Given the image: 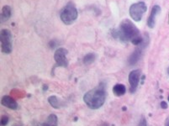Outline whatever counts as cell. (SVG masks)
I'll return each instance as SVG.
<instances>
[{"label": "cell", "instance_id": "9a60e30c", "mask_svg": "<svg viewBox=\"0 0 169 126\" xmlns=\"http://www.w3.org/2000/svg\"><path fill=\"white\" fill-rule=\"evenodd\" d=\"M95 60H96V55L94 53H88L84 56L83 61L85 65H90L93 63Z\"/></svg>", "mask_w": 169, "mask_h": 126}, {"label": "cell", "instance_id": "8992f818", "mask_svg": "<svg viewBox=\"0 0 169 126\" xmlns=\"http://www.w3.org/2000/svg\"><path fill=\"white\" fill-rule=\"evenodd\" d=\"M68 53L66 48H58L56 49L54 54V60L56 65L62 67H68V60L67 58V55Z\"/></svg>", "mask_w": 169, "mask_h": 126}, {"label": "cell", "instance_id": "cb8c5ba5", "mask_svg": "<svg viewBox=\"0 0 169 126\" xmlns=\"http://www.w3.org/2000/svg\"><path fill=\"white\" fill-rule=\"evenodd\" d=\"M47 88H48V87H47V86H46V85L44 86V89H45V91H46V90H47Z\"/></svg>", "mask_w": 169, "mask_h": 126}, {"label": "cell", "instance_id": "7402d4cb", "mask_svg": "<svg viewBox=\"0 0 169 126\" xmlns=\"http://www.w3.org/2000/svg\"><path fill=\"white\" fill-rule=\"evenodd\" d=\"M12 126H23L21 124H20V123H16V124H14Z\"/></svg>", "mask_w": 169, "mask_h": 126}, {"label": "cell", "instance_id": "2e32d148", "mask_svg": "<svg viewBox=\"0 0 169 126\" xmlns=\"http://www.w3.org/2000/svg\"><path fill=\"white\" fill-rule=\"evenodd\" d=\"M9 121V119L7 115H3L1 117V126H6L8 124V123Z\"/></svg>", "mask_w": 169, "mask_h": 126}, {"label": "cell", "instance_id": "8fae6325", "mask_svg": "<svg viewBox=\"0 0 169 126\" xmlns=\"http://www.w3.org/2000/svg\"><path fill=\"white\" fill-rule=\"evenodd\" d=\"M11 15H12V9L10 6L4 5L1 12V23L9 20L11 18Z\"/></svg>", "mask_w": 169, "mask_h": 126}, {"label": "cell", "instance_id": "ffe728a7", "mask_svg": "<svg viewBox=\"0 0 169 126\" xmlns=\"http://www.w3.org/2000/svg\"><path fill=\"white\" fill-rule=\"evenodd\" d=\"M32 126H43V124L39 121H36V120H34L32 122Z\"/></svg>", "mask_w": 169, "mask_h": 126}, {"label": "cell", "instance_id": "7c38bea8", "mask_svg": "<svg viewBox=\"0 0 169 126\" xmlns=\"http://www.w3.org/2000/svg\"><path fill=\"white\" fill-rule=\"evenodd\" d=\"M126 92V88L125 86L121 84V83H117L113 87V93L116 97H121Z\"/></svg>", "mask_w": 169, "mask_h": 126}, {"label": "cell", "instance_id": "6da1fadb", "mask_svg": "<svg viewBox=\"0 0 169 126\" xmlns=\"http://www.w3.org/2000/svg\"><path fill=\"white\" fill-rule=\"evenodd\" d=\"M119 31V40L123 43H127L131 41L134 45L138 46L143 41V35L141 34L138 28L135 25L134 23H132L127 19L121 21Z\"/></svg>", "mask_w": 169, "mask_h": 126}, {"label": "cell", "instance_id": "d6986e66", "mask_svg": "<svg viewBox=\"0 0 169 126\" xmlns=\"http://www.w3.org/2000/svg\"><path fill=\"white\" fill-rule=\"evenodd\" d=\"M161 108H162V109H167V108H168V105H167V103L166 102H164V101H162V102H161Z\"/></svg>", "mask_w": 169, "mask_h": 126}, {"label": "cell", "instance_id": "7a4b0ae2", "mask_svg": "<svg viewBox=\"0 0 169 126\" xmlns=\"http://www.w3.org/2000/svg\"><path fill=\"white\" fill-rule=\"evenodd\" d=\"M106 100L105 85L101 83L99 87L91 89L83 96V101L91 109H99L104 105Z\"/></svg>", "mask_w": 169, "mask_h": 126}, {"label": "cell", "instance_id": "30bf717a", "mask_svg": "<svg viewBox=\"0 0 169 126\" xmlns=\"http://www.w3.org/2000/svg\"><path fill=\"white\" fill-rule=\"evenodd\" d=\"M1 104L8 109L16 110L18 109V103L12 97L8 95H4L1 99Z\"/></svg>", "mask_w": 169, "mask_h": 126}, {"label": "cell", "instance_id": "4316f807", "mask_svg": "<svg viewBox=\"0 0 169 126\" xmlns=\"http://www.w3.org/2000/svg\"><path fill=\"white\" fill-rule=\"evenodd\" d=\"M167 99H168V101H169V95H168V98H167Z\"/></svg>", "mask_w": 169, "mask_h": 126}, {"label": "cell", "instance_id": "d4e9b609", "mask_svg": "<svg viewBox=\"0 0 169 126\" xmlns=\"http://www.w3.org/2000/svg\"><path fill=\"white\" fill-rule=\"evenodd\" d=\"M122 110H123V111H125V110H126V107H123V108H122Z\"/></svg>", "mask_w": 169, "mask_h": 126}, {"label": "cell", "instance_id": "603a6c76", "mask_svg": "<svg viewBox=\"0 0 169 126\" xmlns=\"http://www.w3.org/2000/svg\"><path fill=\"white\" fill-rule=\"evenodd\" d=\"M101 126H109V124L108 123H104V124H102Z\"/></svg>", "mask_w": 169, "mask_h": 126}, {"label": "cell", "instance_id": "277c9868", "mask_svg": "<svg viewBox=\"0 0 169 126\" xmlns=\"http://www.w3.org/2000/svg\"><path fill=\"white\" fill-rule=\"evenodd\" d=\"M0 41H1V51L4 54H10L13 50L12 34L10 31L7 29H4L1 31Z\"/></svg>", "mask_w": 169, "mask_h": 126}, {"label": "cell", "instance_id": "5b68a950", "mask_svg": "<svg viewBox=\"0 0 169 126\" xmlns=\"http://www.w3.org/2000/svg\"><path fill=\"white\" fill-rule=\"evenodd\" d=\"M147 10V6L144 2H138L133 4L130 7V16L135 22H140L142 20L143 14Z\"/></svg>", "mask_w": 169, "mask_h": 126}, {"label": "cell", "instance_id": "e0dca14e", "mask_svg": "<svg viewBox=\"0 0 169 126\" xmlns=\"http://www.w3.org/2000/svg\"><path fill=\"white\" fill-rule=\"evenodd\" d=\"M59 45L58 41H56V40H52V41L49 42V46L51 49H56V48L57 47V45Z\"/></svg>", "mask_w": 169, "mask_h": 126}, {"label": "cell", "instance_id": "44dd1931", "mask_svg": "<svg viewBox=\"0 0 169 126\" xmlns=\"http://www.w3.org/2000/svg\"><path fill=\"white\" fill-rule=\"evenodd\" d=\"M165 126H169V118H167V119H166Z\"/></svg>", "mask_w": 169, "mask_h": 126}, {"label": "cell", "instance_id": "5bb4252c", "mask_svg": "<svg viewBox=\"0 0 169 126\" xmlns=\"http://www.w3.org/2000/svg\"><path fill=\"white\" fill-rule=\"evenodd\" d=\"M48 103L53 109H58L61 108V102H60V100L56 96H50L48 98Z\"/></svg>", "mask_w": 169, "mask_h": 126}, {"label": "cell", "instance_id": "3957f363", "mask_svg": "<svg viewBox=\"0 0 169 126\" xmlns=\"http://www.w3.org/2000/svg\"><path fill=\"white\" fill-rule=\"evenodd\" d=\"M78 17V12L73 3L70 2L63 8L60 13V19L67 25L73 24Z\"/></svg>", "mask_w": 169, "mask_h": 126}, {"label": "cell", "instance_id": "ac0fdd59", "mask_svg": "<svg viewBox=\"0 0 169 126\" xmlns=\"http://www.w3.org/2000/svg\"><path fill=\"white\" fill-rule=\"evenodd\" d=\"M137 126H147V121H146V119L144 116H142V118H141Z\"/></svg>", "mask_w": 169, "mask_h": 126}, {"label": "cell", "instance_id": "4fadbf2b", "mask_svg": "<svg viewBox=\"0 0 169 126\" xmlns=\"http://www.w3.org/2000/svg\"><path fill=\"white\" fill-rule=\"evenodd\" d=\"M42 124H43V126H57L58 118L56 114L52 113L47 117V119H45V122H43Z\"/></svg>", "mask_w": 169, "mask_h": 126}, {"label": "cell", "instance_id": "ba28073f", "mask_svg": "<svg viewBox=\"0 0 169 126\" xmlns=\"http://www.w3.org/2000/svg\"><path fill=\"white\" fill-rule=\"evenodd\" d=\"M144 49H145V48L142 47L141 45H138V46H137V48H136V49L130 55V56L128 57V63H129V65H135V64L141 60Z\"/></svg>", "mask_w": 169, "mask_h": 126}, {"label": "cell", "instance_id": "52a82bcc", "mask_svg": "<svg viewBox=\"0 0 169 126\" xmlns=\"http://www.w3.org/2000/svg\"><path fill=\"white\" fill-rule=\"evenodd\" d=\"M141 74H142V71L140 69L133 70L130 72L128 80L130 83V92L131 93L135 92L136 89L138 88L139 82L141 80Z\"/></svg>", "mask_w": 169, "mask_h": 126}, {"label": "cell", "instance_id": "9c48e42d", "mask_svg": "<svg viewBox=\"0 0 169 126\" xmlns=\"http://www.w3.org/2000/svg\"><path fill=\"white\" fill-rule=\"evenodd\" d=\"M161 13V7L159 5H154L151 11V14L149 16L148 20H147V25L149 28L153 29L155 27L156 22V18Z\"/></svg>", "mask_w": 169, "mask_h": 126}, {"label": "cell", "instance_id": "484cf974", "mask_svg": "<svg viewBox=\"0 0 169 126\" xmlns=\"http://www.w3.org/2000/svg\"><path fill=\"white\" fill-rule=\"evenodd\" d=\"M167 73L169 74V67H168V69H167Z\"/></svg>", "mask_w": 169, "mask_h": 126}]
</instances>
